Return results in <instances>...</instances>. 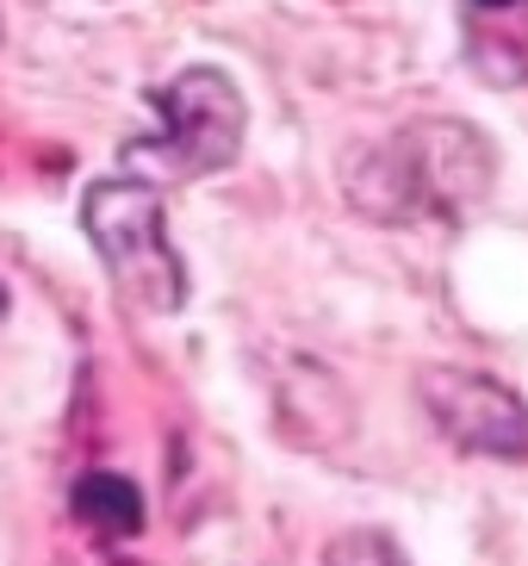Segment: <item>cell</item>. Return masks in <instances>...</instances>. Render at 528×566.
<instances>
[{
    "label": "cell",
    "instance_id": "obj_3",
    "mask_svg": "<svg viewBox=\"0 0 528 566\" xmlns=\"http://www.w3.org/2000/svg\"><path fill=\"white\" fill-rule=\"evenodd\" d=\"M416 399H423L435 430L461 454H485V461H522L528 454V405L492 374L423 367L416 374Z\"/></svg>",
    "mask_w": 528,
    "mask_h": 566
},
{
    "label": "cell",
    "instance_id": "obj_2",
    "mask_svg": "<svg viewBox=\"0 0 528 566\" xmlns=\"http://www.w3.org/2000/svg\"><path fill=\"white\" fill-rule=\"evenodd\" d=\"M156 118L162 137L156 144H131V163L156 168L162 181H193V175H218L243 150V94L224 69H181L175 82L156 94Z\"/></svg>",
    "mask_w": 528,
    "mask_h": 566
},
{
    "label": "cell",
    "instance_id": "obj_7",
    "mask_svg": "<svg viewBox=\"0 0 528 566\" xmlns=\"http://www.w3.org/2000/svg\"><path fill=\"white\" fill-rule=\"evenodd\" d=\"M479 7H510V0H479Z\"/></svg>",
    "mask_w": 528,
    "mask_h": 566
},
{
    "label": "cell",
    "instance_id": "obj_4",
    "mask_svg": "<svg viewBox=\"0 0 528 566\" xmlns=\"http://www.w3.org/2000/svg\"><path fill=\"white\" fill-rule=\"evenodd\" d=\"M75 516L99 535H137L144 530V492L125 473H82L75 480Z\"/></svg>",
    "mask_w": 528,
    "mask_h": 566
},
{
    "label": "cell",
    "instance_id": "obj_5",
    "mask_svg": "<svg viewBox=\"0 0 528 566\" xmlns=\"http://www.w3.org/2000/svg\"><path fill=\"white\" fill-rule=\"evenodd\" d=\"M324 566H404V554L386 530H348L324 548Z\"/></svg>",
    "mask_w": 528,
    "mask_h": 566
},
{
    "label": "cell",
    "instance_id": "obj_6",
    "mask_svg": "<svg viewBox=\"0 0 528 566\" xmlns=\"http://www.w3.org/2000/svg\"><path fill=\"white\" fill-rule=\"evenodd\" d=\"M7 312H13V293H7V281H0V324H7Z\"/></svg>",
    "mask_w": 528,
    "mask_h": 566
},
{
    "label": "cell",
    "instance_id": "obj_1",
    "mask_svg": "<svg viewBox=\"0 0 528 566\" xmlns=\"http://www.w3.org/2000/svg\"><path fill=\"white\" fill-rule=\"evenodd\" d=\"M82 224L125 305H137L149 317H168L187 305V268L175 255V243H168L162 193L149 181H131V175L94 181L82 200Z\"/></svg>",
    "mask_w": 528,
    "mask_h": 566
}]
</instances>
